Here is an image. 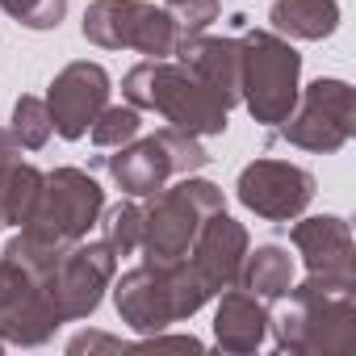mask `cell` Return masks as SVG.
Here are the masks:
<instances>
[{
  "label": "cell",
  "instance_id": "cell-23",
  "mask_svg": "<svg viewBox=\"0 0 356 356\" xmlns=\"http://www.w3.org/2000/svg\"><path fill=\"white\" fill-rule=\"evenodd\" d=\"M9 130L17 134L22 151H42V147L51 143V134H55L47 101H42V97H30V92L17 97V105H13V126H9Z\"/></svg>",
  "mask_w": 356,
  "mask_h": 356
},
{
  "label": "cell",
  "instance_id": "cell-13",
  "mask_svg": "<svg viewBox=\"0 0 356 356\" xmlns=\"http://www.w3.org/2000/svg\"><path fill=\"white\" fill-rule=\"evenodd\" d=\"M248 248H252L248 227L235 222L227 210H218V214H210V218L202 222V231L193 235L185 260L193 264V273L206 281L210 293H222V289H231V285L239 281V268H243Z\"/></svg>",
  "mask_w": 356,
  "mask_h": 356
},
{
  "label": "cell",
  "instance_id": "cell-18",
  "mask_svg": "<svg viewBox=\"0 0 356 356\" xmlns=\"http://www.w3.org/2000/svg\"><path fill=\"white\" fill-rule=\"evenodd\" d=\"M268 22H273V34L281 38L323 42L339 30V5L335 0H277Z\"/></svg>",
  "mask_w": 356,
  "mask_h": 356
},
{
  "label": "cell",
  "instance_id": "cell-8",
  "mask_svg": "<svg viewBox=\"0 0 356 356\" xmlns=\"http://www.w3.org/2000/svg\"><path fill=\"white\" fill-rule=\"evenodd\" d=\"M356 134V97L348 80L318 76L298 92V105L281 122V138L289 147L314 151V155H335L348 147Z\"/></svg>",
  "mask_w": 356,
  "mask_h": 356
},
{
  "label": "cell",
  "instance_id": "cell-15",
  "mask_svg": "<svg viewBox=\"0 0 356 356\" xmlns=\"http://www.w3.org/2000/svg\"><path fill=\"white\" fill-rule=\"evenodd\" d=\"M105 168L126 197H151L176 176L159 134L130 138L126 147H113V155H105Z\"/></svg>",
  "mask_w": 356,
  "mask_h": 356
},
{
  "label": "cell",
  "instance_id": "cell-14",
  "mask_svg": "<svg viewBox=\"0 0 356 356\" xmlns=\"http://www.w3.org/2000/svg\"><path fill=\"white\" fill-rule=\"evenodd\" d=\"M306 273H335V277H356V243L352 227L339 214H314L293 222L289 231Z\"/></svg>",
  "mask_w": 356,
  "mask_h": 356
},
{
  "label": "cell",
  "instance_id": "cell-20",
  "mask_svg": "<svg viewBox=\"0 0 356 356\" xmlns=\"http://www.w3.org/2000/svg\"><path fill=\"white\" fill-rule=\"evenodd\" d=\"M42 189V172L26 159H13L0 168V231L5 227H22L38 202Z\"/></svg>",
  "mask_w": 356,
  "mask_h": 356
},
{
  "label": "cell",
  "instance_id": "cell-28",
  "mask_svg": "<svg viewBox=\"0 0 356 356\" xmlns=\"http://www.w3.org/2000/svg\"><path fill=\"white\" fill-rule=\"evenodd\" d=\"M13 159H22V143H17V134L9 126H0V168L13 163Z\"/></svg>",
  "mask_w": 356,
  "mask_h": 356
},
{
  "label": "cell",
  "instance_id": "cell-19",
  "mask_svg": "<svg viewBox=\"0 0 356 356\" xmlns=\"http://www.w3.org/2000/svg\"><path fill=\"white\" fill-rule=\"evenodd\" d=\"M235 285L248 289V293H256L260 302H277V298L289 293V285H293V256H289L281 243H260L256 252L248 248Z\"/></svg>",
  "mask_w": 356,
  "mask_h": 356
},
{
  "label": "cell",
  "instance_id": "cell-5",
  "mask_svg": "<svg viewBox=\"0 0 356 356\" xmlns=\"http://www.w3.org/2000/svg\"><path fill=\"white\" fill-rule=\"evenodd\" d=\"M239 105L260 126H281L302 92V55L273 30H248L239 38Z\"/></svg>",
  "mask_w": 356,
  "mask_h": 356
},
{
  "label": "cell",
  "instance_id": "cell-2",
  "mask_svg": "<svg viewBox=\"0 0 356 356\" xmlns=\"http://www.w3.org/2000/svg\"><path fill=\"white\" fill-rule=\"evenodd\" d=\"M122 97L134 109H151L159 113L168 126L189 130L197 138L206 134H227V118L231 109L222 105V97L197 80L181 59H143L122 76Z\"/></svg>",
  "mask_w": 356,
  "mask_h": 356
},
{
  "label": "cell",
  "instance_id": "cell-22",
  "mask_svg": "<svg viewBox=\"0 0 356 356\" xmlns=\"http://www.w3.org/2000/svg\"><path fill=\"white\" fill-rule=\"evenodd\" d=\"M101 231H105V243L113 248L118 260L138 252V239H143V206H138V197L101 210Z\"/></svg>",
  "mask_w": 356,
  "mask_h": 356
},
{
  "label": "cell",
  "instance_id": "cell-30",
  "mask_svg": "<svg viewBox=\"0 0 356 356\" xmlns=\"http://www.w3.org/2000/svg\"><path fill=\"white\" fill-rule=\"evenodd\" d=\"M0 352H5V339H0Z\"/></svg>",
  "mask_w": 356,
  "mask_h": 356
},
{
  "label": "cell",
  "instance_id": "cell-29",
  "mask_svg": "<svg viewBox=\"0 0 356 356\" xmlns=\"http://www.w3.org/2000/svg\"><path fill=\"white\" fill-rule=\"evenodd\" d=\"M147 339H151V343H168V348H189V352L202 348L193 335H163V331H155V335H147Z\"/></svg>",
  "mask_w": 356,
  "mask_h": 356
},
{
  "label": "cell",
  "instance_id": "cell-11",
  "mask_svg": "<svg viewBox=\"0 0 356 356\" xmlns=\"http://www.w3.org/2000/svg\"><path fill=\"white\" fill-rule=\"evenodd\" d=\"M314 172L298 168V163H285V159H252L243 172H239V202L243 210H252L256 218L264 222H293L306 214V206L314 202Z\"/></svg>",
  "mask_w": 356,
  "mask_h": 356
},
{
  "label": "cell",
  "instance_id": "cell-3",
  "mask_svg": "<svg viewBox=\"0 0 356 356\" xmlns=\"http://www.w3.org/2000/svg\"><path fill=\"white\" fill-rule=\"evenodd\" d=\"M210 298L214 293L206 289V281L193 273L189 260H176V264L143 260L138 268L122 273V281L113 285L118 318L138 335H155V331H168L172 323L193 318Z\"/></svg>",
  "mask_w": 356,
  "mask_h": 356
},
{
  "label": "cell",
  "instance_id": "cell-7",
  "mask_svg": "<svg viewBox=\"0 0 356 356\" xmlns=\"http://www.w3.org/2000/svg\"><path fill=\"white\" fill-rule=\"evenodd\" d=\"M80 30L101 51H138L147 59H172L181 47L176 22L151 0H92Z\"/></svg>",
  "mask_w": 356,
  "mask_h": 356
},
{
  "label": "cell",
  "instance_id": "cell-16",
  "mask_svg": "<svg viewBox=\"0 0 356 356\" xmlns=\"http://www.w3.org/2000/svg\"><path fill=\"white\" fill-rule=\"evenodd\" d=\"M176 59H181L197 80H206L222 105H239V72H243V55H239V38H214V34H193L181 38L176 47Z\"/></svg>",
  "mask_w": 356,
  "mask_h": 356
},
{
  "label": "cell",
  "instance_id": "cell-6",
  "mask_svg": "<svg viewBox=\"0 0 356 356\" xmlns=\"http://www.w3.org/2000/svg\"><path fill=\"white\" fill-rule=\"evenodd\" d=\"M101 210H105V189L92 181V172L55 168V172H42L38 202L30 218L22 222V231L42 243L67 248V243L88 239V231L101 222Z\"/></svg>",
  "mask_w": 356,
  "mask_h": 356
},
{
  "label": "cell",
  "instance_id": "cell-9",
  "mask_svg": "<svg viewBox=\"0 0 356 356\" xmlns=\"http://www.w3.org/2000/svg\"><path fill=\"white\" fill-rule=\"evenodd\" d=\"M113 273H118V256L105 239H80L63 248L55 273L47 277V293H51L59 323L88 318L101 306L105 289L113 285Z\"/></svg>",
  "mask_w": 356,
  "mask_h": 356
},
{
  "label": "cell",
  "instance_id": "cell-1",
  "mask_svg": "<svg viewBox=\"0 0 356 356\" xmlns=\"http://www.w3.org/2000/svg\"><path fill=\"white\" fill-rule=\"evenodd\" d=\"M268 331L293 356H343L356 348V277L306 273L277 298Z\"/></svg>",
  "mask_w": 356,
  "mask_h": 356
},
{
  "label": "cell",
  "instance_id": "cell-21",
  "mask_svg": "<svg viewBox=\"0 0 356 356\" xmlns=\"http://www.w3.org/2000/svg\"><path fill=\"white\" fill-rule=\"evenodd\" d=\"M143 130V113L126 101V105H105L92 126H88V138L101 147V151H113V147H126L130 138H138Z\"/></svg>",
  "mask_w": 356,
  "mask_h": 356
},
{
  "label": "cell",
  "instance_id": "cell-12",
  "mask_svg": "<svg viewBox=\"0 0 356 356\" xmlns=\"http://www.w3.org/2000/svg\"><path fill=\"white\" fill-rule=\"evenodd\" d=\"M109 92H113V80H109V72H105L101 63H88V59L67 63V67L51 80V88H47V97H42L47 109H51L55 134L67 138V143L84 138L88 126H92V118L109 105Z\"/></svg>",
  "mask_w": 356,
  "mask_h": 356
},
{
  "label": "cell",
  "instance_id": "cell-4",
  "mask_svg": "<svg viewBox=\"0 0 356 356\" xmlns=\"http://www.w3.org/2000/svg\"><path fill=\"white\" fill-rule=\"evenodd\" d=\"M218 210H227V197H222V189L214 181H202V176L189 172L185 181L163 185L143 206V239H138L143 260L147 264H176V260H185L193 235Z\"/></svg>",
  "mask_w": 356,
  "mask_h": 356
},
{
  "label": "cell",
  "instance_id": "cell-24",
  "mask_svg": "<svg viewBox=\"0 0 356 356\" xmlns=\"http://www.w3.org/2000/svg\"><path fill=\"white\" fill-rule=\"evenodd\" d=\"M155 134L163 138V151H168V159H172V172H176V176L202 172V168L210 163V151L202 147V138H197V134L176 130V126H163V130H155Z\"/></svg>",
  "mask_w": 356,
  "mask_h": 356
},
{
  "label": "cell",
  "instance_id": "cell-10",
  "mask_svg": "<svg viewBox=\"0 0 356 356\" xmlns=\"http://www.w3.org/2000/svg\"><path fill=\"white\" fill-rule=\"evenodd\" d=\"M59 331L47 277L0 256V339L5 348H42Z\"/></svg>",
  "mask_w": 356,
  "mask_h": 356
},
{
  "label": "cell",
  "instance_id": "cell-17",
  "mask_svg": "<svg viewBox=\"0 0 356 356\" xmlns=\"http://www.w3.org/2000/svg\"><path fill=\"white\" fill-rule=\"evenodd\" d=\"M264 339H268V306L239 285L222 289L218 310H214V343L222 352L243 356V352H256Z\"/></svg>",
  "mask_w": 356,
  "mask_h": 356
},
{
  "label": "cell",
  "instance_id": "cell-27",
  "mask_svg": "<svg viewBox=\"0 0 356 356\" xmlns=\"http://www.w3.org/2000/svg\"><path fill=\"white\" fill-rule=\"evenodd\" d=\"M92 348H109V352H118V348H126V343L113 339V335H101V331H84V335H76V339L67 343V352H92Z\"/></svg>",
  "mask_w": 356,
  "mask_h": 356
},
{
  "label": "cell",
  "instance_id": "cell-26",
  "mask_svg": "<svg viewBox=\"0 0 356 356\" xmlns=\"http://www.w3.org/2000/svg\"><path fill=\"white\" fill-rule=\"evenodd\" d=\"M163 9H168V17L176 22L181 38L206 34V30L218 22V13H222V5H218V0H163Z\"/></svg>",
  "mask_w": 356,
  "mask_h": 356
},
{
  "label": "cell",
  "instance_id": "cell-25",
  "mask_svg": "<svg viewBox=\"0 0 356 356\" xmlns=\"http://www.w3.org/2000/svg\"><path fill=\"white\" fill-rule=\"evenodd\" d=\"M0 9L26 30H59V22L67 17V0H0Z\"/></svg>",
  "mask_w": 356,
  "mask_h": 356
}]
</instances>
